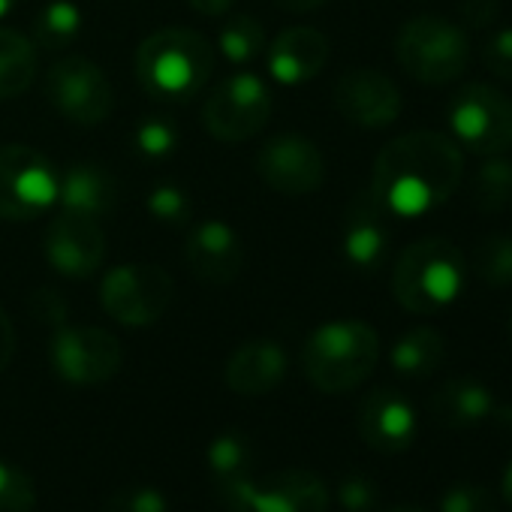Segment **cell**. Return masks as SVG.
Segmentation results:
<instances>
[{"label": "cell", "instance_id": "23", "mask_svg": "<svg viewBox=\"0 0 512 512\" xmlns=\"http://www.w3.org/2000/svg\"><path fill=\"white\" fill-rule=\"evenodd\" d=\"M431 416L437 425L452 431L476 428L485 419L497 416V398L482 380L455 377L431 395Z\"/></svg>", "mask_w": 512, "mask_h": 512}, {"label": "cell", "instance_id": "33", "mask_svg": "<svg viewBox=\"0 0 512 512\" xmlns=\"http://www.w3.org/2000/svg\"><path fill=\"white\" fill-rule=\"evenodd\" d=\"M440 512H500V497L479 482H455L440 494Z\"/></svg>", "mask_w": 512, "mask_h": 512}, {"label": "cell", "instance_id": "15", "mask_svg": "<svg viewBox=\"0 0 512 512\" xmlns=\"http://www.w3.org/2000/svg\"><path fill=\"white\" fill-rule=\"evenodd\" d=\"M335 109L362 130H383L398 121L404 100L386 73L356 67L335 82Z\"/></svg>", "mask_w": 512, "mask_h": 512}, {"label": "cell", "instance_id": "20", "mask_svg": "<svg viewBox=\"0 0 512 512\" xmlns=\"http://www.w3.org/2000/svg\"><path fill=\"white\" fill-rule=\"evenodd\" d=\"M287 365H290L287 350L278 341L253 338L229 356L223 380L235 395L260 398V395L275 392L284 383Z\"/></svg>", "mask_w": 512, "mask_h": 512}, {"label": "cell", "instance_id": "21", "mask_svg": "<svg viewBox=\"0 0 512 512\" xmlns=\"http://www.w3.org/2000/svg\"><path fill=\"white\" fill-rule=\"evenodd\" d=\"M208 470L214 476L220 503L229 512H247V497L253 488V449L238 431H223L208 446Z\"/></svg>", "mask_w": 512, "mask_h": 512}, {"label": "cell", "instance_id": "32", "mask_svg": "<svg viewBox=\"0 0 512 512\" xmlns=\"http://www.w3.org/2000/svg\"><path fill=\"white\" fill-rule=\"evenodd\" d=\"M37 485L28 470L0 461V512H34Z\"/></svg>", "mask_w": 512, "mask_h": 512}, {"label": "cell", "instance_id": "22", "mask_svg": "<svg viewBox=\"0 0 512 512\" xmlns=\"http://www.w3.org/2000/svg\"><path fill=\"white\" fill-rule=\"evenodd\" d=\"M58 202H61V211L100 223L103 217L112 214L118 202V184L109 169L97 163H76L61 175Z\"/></svg>", "mask_w": 512, "mask_h": 512}, {"label": "cell", "instance_id": "1", "mask_svg": "<svg viewBox=\"0 0 512 512\" xmlns=\"http://www.w3.org/2000/svg\"><path fill=\"white\" fill-rule=\"evenodd\" d=\"M464 178V154L452 136L413 130L392 139L374 160L371 196L395 217L410 220L440 208Z\"/></svg>", "mask_w": 512, "mask_h": 512}, {"label": "cell", "instance_id": "10", "mask_svg": "<svg viewBox=\"0 0 512 512\" xmlns=\"http://www.w3.org/2000/svg\"><path fill=\"white\" fill-rule=\"evenodd\" d=\"M46 97L70 124L79 127H97L115 109L109 76L103 73V67L82 55H64L49 67Z\"/></svg>", "mask_w": 512, "mask_h": 512}, {"label": "cell", "instance_id": "27", "mask_svg": "<svg viewBox=\"0 0 512 512\" xmlns=\"http://www.w3.org/2000/svg\"><path fill=\"white\" fill-rule=\"evenodd\" d=\"M467 272L488 287H512V235H485L473 244Z\"/></svg>", "mask_w": 512, "mask_h": 512}, {"label": "cell", "instance_id": "3", "mask_svg": "<svg viewBox=\"0 0 512 512\" xmlns=\"http://www.w3.org/2000/svg\"><path fill=\"white\" fill-rule=\"evenodd\" d=\"M467 275V260L458 244L440 235H425L401 250L392 269V296L404 311L431 317L458 302Z\"/></svg>", "mask_w": 512, "mask_h": 512}, {"label": "cell", "instance_id": "8", "mask_svg": "<svg viewBox=\"0 0 512 512\" xmlns=\"http://www.w3.org/2000/svg\"><path fill=\"white\" fill-rule=\"evenodd\" d=\"M449 130L458 148L479 157L512 148V97L491 85H464L446 106Z\"/></svg>", "mask_w": 512, "mask_h": 512}, {"label": "cell", "instance_id": "13", "mask_svg": "<svg viewBox=\"0 0 512 512\" xmlns=\"http://www.w3.org/2000/svg\"><path fill=\"white\" fill-rule=\"evenodd\" d=\"M392 247V214L371 196V190L356 193L341 217V256L344 263L362 275L383 269Z\"/></svg>", "mask_w": 512, "mask_h": 512}, {"label": "cell", "instance_id": "30", "mask_svg": "<svg viewBox=\"0 0 512 512\" xmlns=\"http://www.w3.org/2000/svg\"><path fill=\"white\" fill-rule=\"evenodd\" d=\"M133 148L145 160H163L178 148V127L169 118H142L133 130Z\"/></svg>", "mask_w": 512, "mask_h": 512}, {"label": "cell", "instance_id": "9", "mask_svg": "<svg viewBox=\"0 0 512 512\" xmlns=\"http://www.w3.org/2000/svg\"><path fill=\"white\" fill-rule=\"evenodd\" d=\"M275 112L269 85L253 73H232L202 103V124L217 142H244L260 133Z\"/></svg>", "mask_w": 512, "mask_h": 512}, {"label": "cell", "instance_id": "36", "mask_svg": "<svg viewBox=\"0 0 512 512\" xmlns=\"http://www.w3.org/2000/svg\"><path fill=\"white\" fill-rule=\"evenodd\" d=\"M482 64L491 76L512 82V28H500L482 49Z\"/></svg>", "mask_w": 512, "mask_h": 512}, {"label": "cell", "instance_id": "4", "mask_svg": "<svg viewBox=\"0 0 512 512\" xmlns=\"http://www.w3.org/2000/svg\"><path fill=\"white\" fill-rule=\"evenodd\" d=\"M380 362V335L362 320H332L314 329L302 347L308 383L326 395H344L362 386Z\"/></svg>", "mask_w": 512, "mask_h": 512}, {"label": "cell", "instance_id": "38", "mask_svg": "<svg viewBox=\"0 0 512 512\" xmlns=\"http://www.w3.org/2000/svg\"><path fill=\"white\" fill-rule=\"evenodd\" d=\"M500 16V0H461V22L470 31H485Z\"/></svg>", "mask_w": 512, "mask_h": 512}, {"label": "cell", "instance_id": "41", "mask_svg": "<svg viewBox=\"0 0 512 512\" xmlns=\"http://www.w3.org/2000/svg\"><path fill=\"white\" fill-rule=\"evenodd\" d=\"M275 4L287 13H311V10H320L329 0H275Z\"/></svg>", "mask_w": 512, "mask_h": 512}, {"label": "cell", "instance_id": "18", "mask_svg": "<svg viewBox=\"0 0 512 512\" xmlns=\"http://www.w3.org/2000/svg\"><path fill=\"white\" fill-rule=\"evenodd\" d=\"M329 55H332V43L323 31L296 25V28L281 31L269 43L266 67L275 82L296 88V85H308L311 79H317L326 70Z\"/></svg>", "mask_w": 512, "mask_h": 512}, {"label": "cell", "instance_id": "14", "mask_svg": "<svg viewBox=\"0 0 512 512\" xmlns=\"http://www.w3.org/2000/svg\"><path fill=\"white\" fill-rule=\"evenodd\" d=\"M46 260L49 266L73 281L94 278L106 260V232L97 220L61 211L46 229Z\"/></svg>", "mask_w": 512, "mask_h": 512}, {"label": "cell", "instance_id": "29", "mask_svg": "<svg viewBox=\"0 0 512 512\" xmlns=\"http://www.w3.org/2000/svg\"><path fill=\"white\" fill-rule=\"evenodd\" d=\"M217 49L229 64H250L266 52V31L253 16H235L220 28Z\"/></svg>", "mask_w": 512, "mask_h": 512}, {"label": "cell", "instance_id": "6", "mask_svg": "<svg viewBox=\"0 0 512 512\" xmlns=\"http://www.w3.org/2000/svg\"><path fill=\"white\" fill-rule=\"evenodd\" d=\"M61 175L31 145H0V220H37L58 202Z\"/></svg>", "mask_w": 512, "mask_h": 512}, {"label": "cell", "instance_id": "40", "mask_svg": "<svg viewBox=\"0 0 512 512\" xmlns=\"http://www.w3.org/2000/svg\"><path fill=\"white\" fill-rule=\"evenodd\" d=\"M187 4H190L196 13H202V16L214 19V16H223V13H229L235 0H187Z\"/></svg>", "mask_w": 512, "mask_h": 512}, {"label": "cell", "instance_id": "7", "mask_svg": "<svg viewBox=\"0 0 512 512\" xmlns=\"http://www.w3.org/2000/svg\"><path fill=\"white\" fill-rule=\"evenodd\" d=\"M175 299V281L163 266L154 263H127L115 266L100 281L103 311L130 329L154 326Z\"/></svg>", "mask_w": 512, "mask_h": 512}, {"label": "cell", "instance_id": "2", "mask_svg": "<svg viewBox=\"0 0 512 512\" xmlns=\"http://www.w3.org/2000/svg\"><path fill=\"white\" fill-rule=\"evenodd\" d=\"M214 49L190 28H160L136 49V79L151 100L187 103L211 79Z\"/></svg>", "mask_w": 512, "mask_h": 512}, {"label": "cell", "instance_id": "12", "mask_svg": "<svg viewBox=\"0 0 512 512\" xmlns=\"http://www.w3.org/2000/svg\"><path fill=\"white\" fill-rule=\"evenodd\" d=\"M256 175L281 196H308L326 181V157L308 136L278 133L256 154Z\"/></svg>", "mask_w": 512, "mask_h": 512}, {"label": "cell", "instance_id": "24", "mask_svg": "<svg viewBox=\"0 0 512 512\" xmlns=\"http://www.w3.org/2000/svg\"><path fill=\"white\" fill-rule=\"evenodd\" d=\"M446 359V341L437 329L431 326H416L407 329L389 353V362L395 368V374L407 377V380H425L434 371H440Z\"/></svg>", "mask_w": 512, "mask_h": 512}, {"label": "cell", "instance_id": "42", "mask_svg": "<svg viewBox=\"0 0 512 512\" xmlns=\"http://www.w3.org/2000/svg\"><path fill=\"white\" fill-rule=\"evenodd\" d=\"M500 500L512 509V461L503 467V476H500Z\"/></svg>", "mask_w": 512, "mask_h": 512}, {"label": "cell", "instance_id": "35", "mask_svg": "<svg viewBox=\"0 0 512 512\" xmlns=\"http://www.w3.org/2000/svg\"><path fill=\"white\" fill-rule=\"evenodd\" d=\"M338 500L347 512H371L380 500V488L365 473H347L338 485Z\"/></svg>", "mask_w": 512, "mask_h": 512}, {"label": "cell", "instance_id": "37", "mask_svg": "<svg viewBox=\"0 0 512 512\" xmlns=\"http://www.w3.org/2000/svg\"><path fill=\"white\" fill-rule=\"evenodd\" d=\"M28 308H31L34 320L43 323V326H58V329H61V326L67 323V299H64L58 290L40 287V290L31 296Z\"/></svg>", "mask_w": 512, "mask_h": 512}, {"label": "cell", "instance_id": "26", "mask_svg": "<svg viewBox=\"0 0 512 512\" xmlns=\"http://www.w3.org/2000/svg\"><path fill=\"white\" fill-rule=\"evenodd\" d=\"M82 34V10L73 0H49V4L34 16V46L46 52L70 49Z\"/></svg>", "mask_w": 512, "mask_h": 512}, {"label": "cell", "instance_id": "28", "mask_svg": "<svg viewBox=\"0 0 512 512\" xmlns=\"http://www.w3.org/2000/svg\"><path fill=\"white\" fill-rule=\"evenodd\" d=\"M473 205L485 214L512 205V160L494 154L473 175Z\"/></svg>", "mask_w": 512, "mask_h": 512}, {"label": "cell", "instance_id": "17", "mask_svg": "<svg viewBox=\"0 0 512 512\" xmlns=\"http://www.w3.org/2000/svg\"><path fill=\"white\" fill-rule=\"evenodd\" d=\"M184 260L187 269L214 287L232 284L244 266V247L238 232L226 223V220H199L190 232H187V244H184Z\"/></svg>", "mask_w": 512, "mask_h": 512}, {"label": "cell", "instance_id": "31", "mask_svg": "<svg viewBox=\"0 0 512 512\" xmlns=\"http://www.w3.org/2000/svg\"><path fill=\"white\" fill-rule=\"evenodd\" d=\"M145 208L157 223H166V226H184L190 220V214H193L190 196L172 181L154 184L148 190V196H145Z\"/></svg>", "mask_w": 512, "mask_h": 512}, {"label": "cell", "instance_id": "43", "mask_svg": "<svg viewBox=\"0 0 512 512\" xmlns=\"http://www.w3.org/2000/svg\"><path fill=\"white\" fill-rule=\"evenodd\" d=\"M13 7H16V0H0V19H4Z\"/></svg>", "mask_w": 512, "mask_h": 512}, {"label": "cell", "instance_id": "44", "mask_svg": "<svg viewBox=\"0 0 512 512\" xmlns=\"http://www.w3.org/2000/svg\"><path fill=\"white\" fill-rule=\"evenodd\" d=\"M386 512H422V509H416V506H392Z\"/></svg>", "mask_w": 512, "mask_h": 512}, {"label": "cell", "instance_id": "25", "mask_svg": "<svg viewBox=\"0 0 512 512\" xmlns=\"http://www.w3.org/2000/svg\"><path fill=\"white\" fill-rule=\"evenodd\" d=\"M37 46L13 28H0V100L22 97L37 79Z\"/></svg>", "mask_w": 512, "mask_h": 512}, {"label": "cell", "instance_id": "16", "mask_svg": "<svg viewBox=\"0 0 512 512\" xmlns=\"http://www.w3.org/2000/svg\"><path fill=\"white\" fill-rule=\"evenodd\" d=\"M356 431L374 452L398 455L413 446L419 416L407 395H401L392 386H380L362 398L356 410Z\"/></svg>", "mask_w": 512, "mask_h": 512}, {"label": "cell", "instance_id": "19", "mask_svg": "<svg viewBox=\"0 0 512 512\" xmlns=\"http://www.w3.org/2000/svg\"><path fill=\"white\" fill-rule=\"evenodd\" d=\"M332 503L329 485L311 470H278L256 482L247 497V512H326Z\"/></svg>", "mask_w": 512, "mask_h": 512}, {"label": "cell", "instance_id": "34", "mask_svg": "<svg viewBox=\"0 0 512 512\" xmlns=\"http://www.w3.org/2000/svg\"><path fill=\"white\" fill-rule=\"evenodd\" d=\"M103 512H169V503L151 485H127L106 497Z\"/></svg>", "mask_w": 512, "mask_h": 512}, {"label": "cell", "instance_id": "5", "mask_svg": "<svg viewBox=\"0 0 512 512\" xmlns=\"http://www.w3.org/2000/svg\"><path fill=\"white\" fill-rule=\"evenodd\" d=\"M470 40L467 31L440 16L410 19L395 37V61L398 67L431 88L449 85L461 79L470 67Z\"/></svg>", "mask_w": 512, "mask_h": 512}, {"label": "cell", "instance_id": "45", "mask_svg": "<svg viewBox=\"0 0 512 512\" xmlns=\"http://www.w3.org/2000/svg\"><path fill=\"white\" fill-rule=\"evenodd\" d=\"M509 338H512V314H509Z\"/></svg>", "mask_w": 512, "mask_h": 512}, {"label": "cell", "instance_id": "39", "mask_svg": "<svg viewBox=\"0 0 512 512\" xmlns=\"http://www.w3.org/2000/svg\"><path fill=\"white\" fill-rule=\"evenodd\" d=\"M13 356H16V329H13L10 314L0 305V374L10 368Z\"/></svg>", "mask_w": 512, "mask_h": 512}, {"label": "cell", "instance_id": "11", "mask_svg": "<svg viewBox=\"0 0 512 512\" xmlns=\"http://www.w3.org/2000/svg\"><path fill=\"white\" fill-rule=\"evenodd\" d=\"M55 374L70 386H100L124 365L121 341L97 326H61L49 344Z\"/></svg>", "mask_w": 512, "mask_h": 512}]
</instances>
